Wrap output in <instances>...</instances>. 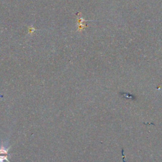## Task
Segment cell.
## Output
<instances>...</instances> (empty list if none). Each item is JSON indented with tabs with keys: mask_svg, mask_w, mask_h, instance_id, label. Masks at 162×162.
<instances>
[{
	"mask_svg": "<svg viewBox=\"0 0 162 162\" xmlns=\"http://www.w3.org/2000/svg\"><path fill=\"white\" fill-rule=\"evenodd\" d=\"M86 20L81 16V13H79L77 16V31L80 32H82L85 28H86V25L84 24V22Z\"/></svg>",
	"mask_w": 162,
	"mask_h": 162,
	"instance_id": "cell-1",
	"label": "cell"
},
{
	"mask_svg": "<svg viewBox=\"0 0 162 162\" xmlns=\"http://www.w3.org/2000/svg\"><path fill=\"white\" fill-rule=\"evenodd\" d=\"M10 147L6 148L3 144L0 147V154H9L8 153Z\"/></svg>",
	"mask_w": 162,
	"mask_h": 162,
	"instance_id": "cell-2",
	"label": "cell"
},
{
	"mask_svg": "<svg viewBox=\"0 0 162 162\" xmlns=\"http://www.w3.org/2000/svg\"><path fill=\"white\" fill-rule=\"evenodd\" d=\"M10 154H6L5 156H0V162H3L4 160L7 161L8 162H9L8 160V156H10Z\"/></svg>",
	"mask_w": 162,
	"mask_h": 162,
	"instance_id": "cell-3",
	"label": "cell"
},
{
	"mask_svg": "<svg viewBox=\"0 0 162 162\" xmlns=\"http://www.w3.org/2000/svg\"><path fill=\"white\" fill-rule=\"evenodd\" d=\"M35 31L36 29L33 28V26H31L30 27V28H29V34H32Z\"/></svg>",
	"mask_w": 162,
	"mask_h": 162,
	"instance_id": "cell-4",
	"label": "cell"
}]
</instances>
